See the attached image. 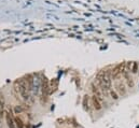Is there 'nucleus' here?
<instances>
[{
	"label": "nucleus",
	"mask_w": 139,
	"mask_h": 128,
	"mask_svg": "<svg viewBox=\"0 0 139 128\" xmlns=\"http://www.w3.org/2000/svg\"><path fill=\"white\" fill-rule=\"evenodd\" d=\"M15 89L19 91V94L21 95V97L23 98L25 101H28L30 99V91H28V87H27V83L26 80L24 79H19L15 82Z\"/></svg>",
	"instance_id": "f257e3e1"
},
{
	"label": "nucleus",
	"mask_w": 139,
	"mask_h": 128,
	"mask_svg": "<svg viewBox=\"0 0 139 128\" xmlns=\"http://www.w3.org/2000/svg\"><path fill=\"white\" fill-rule=\"evenodd\" d=\"M97 83L99 84V86L102 87L104 91H110L112 82H111V77L109 72H104L102 74H99L97 77Z\"/></svg>",
	"instance_id": "f03ea898"
},
{
	"label": "nucleus",
	"mask_w": 139,
	"mask_h": 128,
	"mask_svg": "<svg viewBox=\"0 0 139 128\" xmlns=\"http://www.w3.org/2000/svg\"><path fill=\"white\" fill-rule=\"evenodd\" d=\"M50 85H49V82H47L46 79H43L42 82V99H44V102L47 101V97H49V94H50Z\"/></svg>",
	"instance_id": "7ed1b4c3"
},
{
	"label": "nucleus",
	"mask_w": 139,
	"mask_h": 128,
	"mask_svg": "<svg viewBox=\"0 0 139 128\" xmlns=\"http://www.w3.org/2000/svg\"><path fill=\"white\" fill-rule=\"evenodd\" d=\"M5 121H7V125L9 128H16L15 123H14V116L12 115L11 110L5 112Z\"/></svg>",
	"instance_id": "20e7f679"
},
{
	"label": "nucleus",
	"mask_w": 139,
	"mask_h": 128,
	"mask_svg": "<svg viewBox=\"0 0 139 128\" xmlns=\"http://www.w3.org/2000/svg\"><path fill=\"white\" fill-rule=\"evenodd\" d=\"M116 93L119 94V96H123L125 95V93H126V87H125L124 83H122V82H119V83L116 84Z\"/></svg>",
	"instance_id": "39448f33"
},
{
	"label": "nucleus",
	"mask_w": 139,
	"mask_h": 128,
	"mask_svg": "<svg viewBox=\"0 0 139 128\" xmlns=\"http://www.w3.org/2000/svg\"><path fill=\"white\" fill-rule=\"evenodd\" d=\"M92 103H93V105H94L95 110H97V111L102 110V100H100L98 97H96L95 95L92 97Z\"/></svg>",
	"instance_id": "423d86ee"
},
{
	"label": "nucleus",
	"mask_w": 139,
	"mask_h": 128,
	"mask_svg": "<svg viewBox=\"0 0 139 128\" xmlns=\"http://www.w3.org/2000/svg\"><path fill=\"white\" fill-rule=\"evenodd\" d=\"M26 83H27V87H28V91H30L32 89V85H33V80L31 75H27L26 77Z\"/></svg>",
	"instance_id": "0eeeda50"
},
{
	"label": "nucleus",
	"mask_w": 139,
	"mask_h": 128,
	"mask_svg": "<svg viewBox=\"0 0 139 128\" xmlns=\"http://www.w3.org/2000/svg\"><path fill=\"white\" fill-rule=\"evenodd\" d=\"M14 123H15V126L16 128H24V123L19 116H14Z\"/></svg>",
	"instance_id": "6e6552de"
},
{
	"label": "nucleus",
	"mask_w": 139,
	"mask_h": 128,
	"mask_svg": "<svg viewBox=\"0 0 139 128\" xmlns=\"http://www.w3.org/2000/svg\"><path fill=\"white\" fill-rule=\"evenodd\" d=\"M25 111V109L23 108V105H15L14 108V113L15 114H21L22 112Z\"/></svg>",
	"instance_id": "1a4fd4ad"
},
{
	"label": "nucleus",
	"mask_w": 139,
	"mask_h": 128,
	"mask_svg": "<svg viewBox=\"0 0 139 128\" xmlns=\"http://www.w3.org/2000/svg\"><path fill=\"white\" fill-rule=\"evenodd\" d=\"M109 94H110L111 98H112L113 100H116V99H119V94L116 93V91H112V89H110V91H109Z\"/></svg>",
	"instance_id": "9d476101"
},
{
	"label": "nucleus",
	"mask_w": 139,
	"mask_h": 128,
	"mask_svg": "<svg viewBox=\"0 0 139 128\" xmlns=\"http://www.w3.org/2000/svg\"><path fill=\"white\" fill-rule=\"evenodd\" d=\"M138 71V64L137 63H133V68H132V72L136 73Z\"/></svg>",
	"instance_id": "9b49d317"
},
{
	"label": "nucleus",
	"mask_w": 139,
	"mask_h": 128,
	"mask_svg": "<svg viewBox=\"0 0 139 128\" xmlns=\"http://www.w3.org/2000/svg\"><path fill=\"white\" fill-rule=\"evenodd\" d=\"M83 105L85 108L87 107V109H88V96H85L84 97V99H83Z\"/></svg>",
	"instance_id": "f8f14e48"
}]
</instances>
